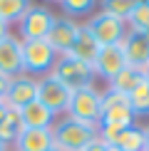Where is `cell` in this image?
I'll use <instances>...</instances> for the list:
<instances>
[{
	"label": "cell",
	"instance_id": "7",
	"mask_svg": "<svg viewBox=\"0 0 149 151\" xmlns=\"http://www.w3.org/2000/svg\"><path fill=\"white\" fill-rule=\"evenodd\" d=\"M65 87H70V89H80V87H87L92 84V77H95V70H92L90 65H85V62H77L72 57H67V55H62V57H57V62H55L52 72Z\"/></svg>",
	"mask_w": 149,
	"mask_h": 151
},
{
	"label": "cell",
	"instance_id": "35",
	"mask_svg": "<svg viewBox=\"0 0 149 151\" xmlns=\"http://www.w3.org/2000/svg\"><path fill=\"white\" fill-rule=\"evenodd\" d=\"M147 65H149V62H147Z\"/></svg>",
	"mask_w": 149,
	"mask_h": 151
},
{
	"label": "cell",
	"instance_id": "1",
	"mask_svg": "<svg viewBox=\"0 0 149 151\" xmlns=\"http://www.w3.org/2000/svg\"><path fill=\"white\" fill-rule=\"evenodd\" d=\"M134 114L129 109L127 97L119 92L107 89L102 94V114H99V139L102 141H112L122 129L134 127Z\"/></svg>",
	"mask_w": 149,
	"mask_h": 151
},
{
	"label": "cell",
	"instance_id": "11",
	"mask_svg": "<svg viewBox=\"0 0 149 151\" xmlns=\"http://www.w3.org/2000/svg\"><path fill=\"white\" fill-rule=\"evenodd\" d=\"M0 74L8 79L22 74V40L15 35L0 40Z\"/></svg>",
	"mask_w": 149,
	"mask_h": 151
},
{
	"label": "cell",
	"instance_id": "12",
	"mask_svg": "<svg viewBox=\"0 0 149 151\" xmlns=\"http://www.w3.org/2000/svg\"><path fill=\"white\" fill-rule=\"evenodd\" d=\"M77 32H80V22L55 17V22H52V27H50V32H47L45 40H47V45L57 52V57H62V55L70 52V47H72L74 37H77Z\"/></svg>",
	"mask_w": 149,
	"mask_h": 151
},
{
	"label": "cell",
	"instance_id": "16",
	"mask_svg": "<svg viewBox=\"0 0 149 151\" xmlns=\"http://www.w3.org/2000/svg\"><path fill=\"white\" fill-rule=\"evenodd\" d=\"M20 116H22L25 129H52L55 127V114L47 109V106H42L37 99H35L33 104L22 106Z\"/></svg>",
	"mask_w": 149,
	"mask_h": 151
},
{
	"label": "cell",
	"instance_id": "10",
	"mask_svg": "<svg viewBox=\"0 0 149 151\" xmlns=\"http://www.w3.org/2000/svg\"><path fill=\"white\" fill-rule=\"evenodd\" d=\"M35 99H37V79H33L30 74H17L10 79L8 94L3 102L12 109H22V106L33 104Z\"/></svg>",
	"mask_w": 149,
	"mask_h": 151
},
{
	"label": "cell",
	"instance_id": "21",
	"mask_svg": "<svg viewBox=\"0 0 149 151\" xmlns=\"http://www.w3.org/2000/svg\"><path fill=\"white\" fill-rule=\"evenodd\" d=\"M127 102L134 116H149V84L144 79L127 94Z\"/></svg>",
	"mask_w": 149,
	"mask_h": 151
},
{
	"label": "cell",
	"instance_id": "31",
	"mask_svg": "<svg viewBox=\"0 0 149 151\" xmlns=\"http://www.w3.org/2000/svg\"><path fill=\"white\" fill-rule=\"evenodd\" d=\"M0 151H8V144H3V141H0Z\"/></svg>",
	"mask_w": 149,
	"mask_h": 151
},
{
	"label": "cell",
	"instance_id": "3",
	"mask_svg": "<svg viewBox=\"0 0 149 151\" xmlns=\"http://www.w3.org/2000/svg\"><path fill=\"white\" fill-rule=\"evenodd\" d=\"M70 119L85 124H99V114H102V92H97L92 84L80 87L72 92L70 97V106H67Z\"/></svg>",
	"mask_w": 149,
	"mask_h": 151
},
{
	"label": "cell",
	"instance_id": "4",
	"mask_svg": "<svg viewBox=\"0 0 149 151\" xmlns=\"http://www.w3.org/2000/svg\"><path fill=\"white\" fill-rule=\"evenodd\" d=\"M57 62V52L47 40H22V74H50Z\"/></svg>",
	"mask_w": 149,
	"mask_h": 151
},
{
	"label": "cell",
	"instance_id": "20",
	"mask_svg": "<svg viewBox=\"0 0 149 151\" xmlns=\"http://www.w3.org/2000/svg\"><path fill=\"white\" fill-rule=\"evenodd\" d=\"M142 82V70H137V67H132V65H127L124 67V70L117 74L114 79L112 82H107V89H112V92H119V94H124V97H127L129 92L134 89L137 84H139Z\"/></svg>",
	"mask_w": 149,
	"mask_h": 151
},
{
	"label": "cell",
	"instance_id": "8",
	"mask_svg": "<svg viewBox=\"0 0 149 151\" xmlns=\"http://www.w3.org/2000/svg\"><path fill=\"white\" fill-rule=\"evenodd\" d=\"M87 30L92 32V37L99 42V47H107V45H117L122 42V37L127 35V25L117 17L107 15V12H97L90 22H87Z\"/></svg>",
	"mask_w": 149,
	"mask_h": 151
},
{
	"label": "cell",
	"instance_id": "6",
	"mask_svg": "<svg viewBox=\"0 0 149 151\" xmlns=\"http://www.w3.org/2000/svg\"><path fill=\"white\" fill-rule=\"evenodd\" d=\"M55 22V15L42 5H30L20 15L17 27H20V40H45L50 27Z\"/></svg>",
	"mask_w": 149,
	"mask_h": 151
},
{
	"label": "cell",
	"instance_id": "34",
	"mask_svg": "<svg viewBox=\"0 0 149 151\" xmlns=\"http://www.w3.org/2000/svg\"><path fill=\"white\" fill-rule=\"evenodd\" d=\"M109 149H112V146H109ZM112 151H117V149H112Z\"/></svg>",
	"mask_w": 149,
	"mask_h": 151
},
{
	"label": "cell",
	"instance_id": "33",
	"mask_svg": "<svg viewBox=\"0 0 149 151\" xmlns=\"http://www.w3.org/2000/svg\"><path fill=\"white\" fill-rule=\"evenodd\" d=\"M55 3H62V0H55Z\"/></svg>",
	"mask_w": 149,
	"mask_h": 151
},
{
	"label": "cell",
	"instance_id": "2",
	"mask_svg": "<svg viewBox=\"0 0 149 151\" xmlns=\"http://www.w3.org/2000/svg\"><path fill=\"white\" fill-rule=\"evenodd\" d=\"M99 136V124H85L77 119H60L52 127V139L60 151H85Z\"/></svg>",
	"mask_w": 149,
	"mask_h": 151
},
{
	"label": "cell",
	"instance_id": "17",
	"mask_svg": "<svg viewBox=\"0 0 149 151\" xmlns=\"http://www.w3.org/2000/svg\"><path fill=\"white\" fill-rule=\"evenodd\" d=\"M109 146L117 149V151H144V129H139V127L122 129L109 141Z\"/></svg>",
	"mask_w": 149,
	"mask_h": 151
},
{
	"label": "cell",
	"instance_id": "18",
	"mask_svg": "<svg viewBox=\"0 0 149 151\" xmlns=\"http://www.w3.org/2000/svg\"><path fill=\"white\" fill-rule=\"evenodd\" d=\"M22 129H25V124H22L20 109L8 106V109H5L3 122H0V141H3V144H15L17 136L22 134Z\"/></svg>",
	"mask_w": 149,
	"mask_h": 151
},
{
	"label": "cell",
	"instance_id": "29",
	"mask_svg": "<svg viewBox=\"0 0 149 151\" xmlns=\"http://www.w3.org/2000/svg\"><path fill=\"white\" fill-rule=\"evenodd\" d=\"M142 79H144L147 84H149V65H144V67H142Z\"/></svg>",
	"mask_w": 149,
	"mask_h": 151
},
{
	"label": "cell",
	"instance_id": "32",
	"mask_svg": "<svg viewBox=\"0 0 149 151\" xmlns=\"http://www.w3.org/2000/svg\"><path fill=\"white\" fill-rule=\"evenodd\" d=\"M50 151H60V149H57V146H52V149H50Z\"/></svg>",
	"mask_w": 149,
	"mask_h": 151
},
{
	"label": "cell",
	"instance_id": "15",
	"mask_svg": "<svg viewBox=\"0 0 149 151\" xmlns=\"http://www.w3.org/2000/svg\"><path fill=\"white\" fill-rule=\"evenodd\" d=\"M52 146V129H22L15 141V151H50Z\"/></svg>",
	"mask_w": 149,
	"mask_h": 151
},
{
	"label": "cell",
	"instance_id": "9",
	"mask_svg": "<svg viewBox=\"0 0 149 151\" xmlns=\"http://www.w3.org/2000/svg\"><path fill=\"white\" fill-rule=\"evenodd\" d=\"M124 67H127V60H124L122 45L117 42V45H107V47L99 50V55H97L95 65H92V70H95L97 77H102V79L112 82L117 74L124 70Z\"/></svg>",
	"mask_w": 149,
	"mask_h": 151
},
{
	"label": "cell",
	"instance_id": "19",
	"mask_svg": "<svg viewBox=\"0 0 149 151\" xmlns=\"http://www.w3.org/2000/svg\"><path fill=\"white\" fill-rule=\"evenodd\" d=\"M124 25H127V32L149 37V0H139L134 10L129 12V17L124 20Z\"/></svg>",
	"mask_w": 149,
	"mask_h": 151
},
{
	"label": "cell",
	"instance_id": "26",
	"mask_svg": "<svg viewBox=\"0 0 149 151\" xmlns=\"http://www.w3.org/2000/svg\"><path fill=\"white\" fill-rule=\"evenodd\" d=\"M8 87H10V79L0 74V99H5V94H8Z\"/></svg>",
	"mask_w": 149,
	"mask_h": 151
},
{
	"label": "cell",
	"instance_id": "5",
	"mask_svg": "<svg viewBox=\"0 0 149 151\" xmlns=\"http://www.w3.org/2000/svg\"><path fill=\"white\" fill-rule=\"evenodd\" d=\"M70 97H72V89L65 87L55 74H45L42 79H37V102L42 106H47L55 116L67 111Z\"/></svg>",
	"mask_w": 149,
	"mask_h": 151
},
{
	"label": "cell",
	"instance_id": "22",
	"mask_svg": "<svg viewBox=\"0 0 149 151\" xmlns=\"http://www.w3.org/2000/svg\"><path fill=\"white\" fill-rule=\"evenodd\" d=\"M139 3V0H102V12H107V15L117 17V20H127L129 12L134 10V5Z\"/></svg>",
	"mask_w": 149,
	"mask_h": 151
},
{
	"label": "cell",
	"instance_id": "14",
	"mask_svg": "<svg viewBox=\"0 0 149 151\" xmlns=\"http://www.w3.org/2000/svg\"><path fill=\"white\" fill-rule=\"evenodd\" d=\"M119 45H122V52H124L127 65H132V67H137V70H142V67L149 62V37L127 32V35L122 37Z\"/></svg>",
	"mask_w": 149,
	"mask_h": 151
},
{
	"label": "cell",
	"instance_id": "25",
	"mask_svg": "<svg viewBox=\"0 0 149 151\" xmlns=\"http://www.w3.org/2000/svg\"><path fill=\"white\" fill-rule=\"evenodd\" d=\"M85 151H112V149H109V144H107V141H102V139L97 136V139L92 141V144H90V146H87Z\"/></svg>",
	"mask_w": 149,
	"mask_h": 151
},
{
	"label": "cell",
	"instance_id": "24",
	"mask_svg": "<svg viewBox=\"0 0 149 151\" xmlns=\"http://www.w3.org/2000/svg\"><path fill=\"white\" fill-rule=\"evenodd\" d=\"M97 0H62V10L67 15H87Z\"/></svg>",
	"mask_w": 149,
	"mask_h": 151
},
{
	"label": "cell",
	"instance_id": "13",
	"mask_svg": "<svg viewBox=\"0 0 149 151\" xmlns=\"http://www.w3.org/2000/svg\"><path fill=\"white\" fill-rule=\"evenodd\" d=\"M99 50H102V47H99V42L92 37V32L87 30V25H80V32H77V37H74L67 57H72L77 62H85V65L92 67L95 60H97V55H99Z\"/></svg>",
	"mask_w": 149,
	"mask_h": 151
},
{
	"label": "cell",
	"instance_id": "27",
	"mask_svg": "<svg viewBox=\"0 0 149 151\" xmlns=\"http://www.w3.org/2000/svg\"><path fill=\"white\" fill-rule=\"evenodd\" d=\"M8 35H10V25L0 20V40H5V37H8Z\"/></svg>",
	"mask_w": 149,
	"mask_h": 151
},
{
	"label": "cell",
	"instance_id": "23",
	"mask_svg": "<svg viewBox=\"0 0 149 151\" xmlns=\"http://www.w3.org/2000/svg\"><path fill=\"white\" fill-rule=\"evenodd\" d=\"M30 8V0H0V20L3 22H12L20 20V15Z\"/></svg>",
	"mask_w": 149,
	"mask_h": 151
},
{
	"label": "cell",
	"instance_id": "30",
	"mask_svg": "<svg viewBox=\"0 0 149 151\" xmlns=\"http://www.w3.org/2000/svg\"><path fill=\"white\" fill-rule=\"evenodd\" d=\"M5 109H8V104H5L3 99H0V122H3V116H5Z\"/></svg>",
	"mask_w": 149,
	"mask_h": 151
},
{
	"label": "cell",
	"instance_id": "28",
	"mask_svg": "<svg viewBox=\"0 0 149 151\" xmlns=\"http://www.w3.org/2000/svg\"><path fill=\"white\" fill-rule=\"evenodd\" d=\"M144 151H149V124L144 127Z\"/></svg>",
	"mask_w": 149,
	"mask_h": 151
}]
</instances>
